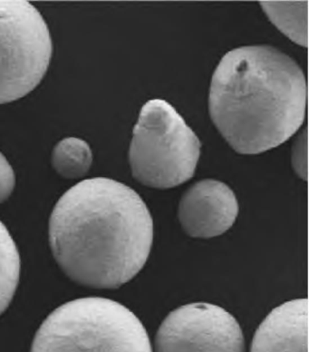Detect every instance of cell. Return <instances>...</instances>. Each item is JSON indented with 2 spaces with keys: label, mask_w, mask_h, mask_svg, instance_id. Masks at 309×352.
Instances as JSON below:
<instances>
[{
  "label": "cell",
  "mask_w": 309,
  "mask_h": 352,
  "mask_svg": "<svg viewBox=\"0 0 309 352\" xmlns=\"http://www.w3.org/2000/svg\"><path fill=\"white\" fill-rule=\"evenodd\" d=\"M49 242L56 263L73 282L117 289L148 260L154 221L135 190L113 179H87L56 204Z\"/></svg>",
  "instance_id": "6da1fadb"
},
{
  "label": "cell",
  "mask_w": 309,
  "mask_h": 352,
  "mask_svg": "<svg viewBox=\"0 0 309 352\" xmlns=\"http://www.w3.org/2000/svg\"><path fill=\"white\" fill-rule=\"evenodd\" d=\"M307 93L301 67L287 54L269 45L240 47L227 53L214 71L209 115L235 151L259 155L299 131Z\"/></svg>",
  "instance_id": "7a4b0ae2"
},
{
  "label": "cell",
  "mask_w": 309,
  "mask_h": 352,
  "mask_svg": "<svg viewBox=\"0 0 309 352\" xmlns=\"http://www.w3.org/2000/svg\"><path fill=\"white\" fill-rule=\"evenodd\" d=\"M31 352H152L141 320L106 298L65 303L42 323Z\"/></svg>",
  "instance_id": "3957f363"
},
{
  "label": "cell",
  "mask_w": 309,
  "mask_h": 352,
  "mask_svg": "<svg viewBox=\"0 0 309 352\" xmlns=\"http://www.w3.org/2000/svg\"><path fill=\"white\" fill-rule=\"evenodd\" d=\"M201 144L168 102L155 98L141 107L129 150L132 174L144 186L170 189L196 171Z\"/></svg>",
  "instance_id": "277c9868"
},
{
  "label": "cell",
  "mask_w": 309,
  "mask_h": 352,
  "mask_svg": "<svg viewBox=\"0 0 309 352\" xmlns=\"http://www.w3.org/2000/svg\"><path fill=\"white\" fill-rule=\"evenodd\" d=\"M52 54L41 12L27 1L0 0V104L32 92L43 80Z\"/></svg>",
  "instance_id": "5b68a950"
},
{
  "label": "cell",
  "mask_w": 309,
  "mask_h": 352,
  "mask_svg": "<svg viewBox=\"0 0 309 352\" xmlns=\"http://www.w3.org/2000/svg\"><path fill=\"white\" fill-rule=\"evenodd\" d=\"M242 328L220 306L190 303L174 309L161 323L155 352H244Z\"/></svg>",
  "instance_id": "8992f818"
},
{
  "label": "cell",
  "mask_w": 309,
  "mask_h": 352,
  "mask_svg": "<svg viewBox=\"0 0 309 352\" xmlns=\"http://www.w3.org/2000/svg\"><path fill=\"white\" fill-rule=\"evenodd\" d=\"M239 214L233 191L222 182L205 179L190 187L181 199L178 218L194 238L220 236L231 228Z\"/></svg>",
  "instance_id": "52a82bcc"
},
{
  "label": "cell",
  "mask_w": 309,
  "mask_h": 352,
  "mask_svg": "<svg viewBox=\"0 0 309 352\" xmlns=\"http://www.w3.org/2000/svg\"><path fill=\"white\" fill-rule=\"evenodd\" d=\"M308 300H289L263 320L251 352H308Z\"/></svg>",
  "instance_id": "ba28073f"
},
{
  "label": "cell",
  "mask_w": 309,
  "mask_h": 352,
  "mask_svg": "<svg viewBox=\"0 0 309 352\" xmlns=\"http://www.w3.org/2000/svg\"><path fill=\"white\" fill-rule=\"evenodd\" d=\"M262 10L276 28L291 41L308 47V1H260Z\"/></svg>",
  "instance_id": "9c48e42d"
},
{
  "label": "cell",
  "mask_w": 309,
  "mask_h": 352,
  "mask_svg": "<svg viewBox=\"0 0 309 352\" xmlns=\"http://www.w3.org/2000/svg\"><path fill=\"white\" fill-rule=\"evenodd\" d=\"M93 153L86 141L67 138L59 142L52 153V166L65 179H79L89 172Z\"/></svg>",
  "instance_id": "30bf717a"
},
{
  "label": "cell",
  "mask_w": 309,
  "mask_h": 352,
  "mask_svg": "<svg viewBox=\"0 0 309 352\" xmlns=\"http://www.w3.org/2000/svg\"><path fill=\"white\" fill-rule=\"evenodd\" d=\"M21 276V256L7 227L0 221V315L10 306Z\"/></svg>",
  "instance_id": "8fae6325"
},
{
  "label": "cell",
  "mask_w": 309,
  "mask_h": 352,
  "mask_svg": "<svg viewBox=\"0 0 309 352\" xmlns=\"http://www.w3.org/2000/svg\"><path fill=\"white\" fill-rule=\"evenodd\" d=\"M292 166L294 171L303 180L308 179V129L304 130L297 136L292 147Z\"/></svg>",
  "instance_id": "7c38bea8"
},
{
  "label": "cell",
  "mask_w": 309,
  "mask_h": 352,
  "mask_svg": "<svg viewBox=\"0 0 309 352\" xmlns=\"http://www.w3.org/2000/svg\"><path fill=\"white\" fill-rule=\"evenodd\" d=\"M15 186L16 176L12 166L0 152V204L4 203L10 197Z\"/></svg>",
  "instance_id": "4fadbf2b"
}]
</instances>
